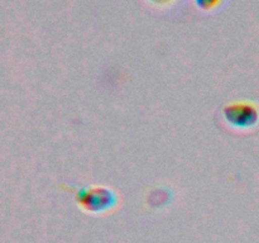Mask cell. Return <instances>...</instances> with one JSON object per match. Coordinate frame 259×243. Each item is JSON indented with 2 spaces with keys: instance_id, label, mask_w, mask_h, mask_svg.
<instances>
[{
  "instance_id": "obj_4",
  "label": "cell",
  "mask_w": 259,
  "mask_h": 243,
  "mask_svg": "<svg viewBox=\"0 0 259 243\" xmlns=\"http://www.w3.org/2000/svg\"><path fill=\"white\" fill-rule=\"evenodd\" d=\"M152 2H154V3H158V4H164V3L169 2V0H152Z\"/></svg>"
},
{
  "instance_id": "obj_3",
  "label": "cell",
  "mask_w": 259,
  "mask_h": 243,
  "mask_svg": "<svg viewBox=\"0 0 259 243\" xmlns=\"http://www.w3.org/2000/svg\"><path fill=\"white\" fill-rule=\"evenodd\" d=\"M219 2L220 0H196L199 8H201V9L204 10L212 9V8H214Z\"/></svg>"
},
{
  "instance_id": "obj_2",
  "label": "cell",
  "mask_w": 259,
  "mask_h": 243,
  "mask_svg": "<svg viewBox=\"0 0 259 243\" xmlns=\"http://www.w3.org/2000/svg\"><path fill=\"white\" fill-rule=\"evenodd\" d=\"M224 115L228 123L238 128H250L259 120V110L257 106L249 101H238L229 104L224 109Z\"/></svg>"
},
{
  "instance_id": "obj_1",
  "label": "cell",
  "mask_w": 259,
  "mask_h": 243,
  "mask_svg": "<svg viewBox=\"0 0 259 243\" xmlns=\"http://www.w3.org/2000/svg\"><path fill=\"white\" fill-rule=\"evenodd\" d=\"M76 201L86 212L101 213L110 209L116 202L113 191L104 187H93L88 190H80L76 194Z\"/></svg>"
}]
</instances>
